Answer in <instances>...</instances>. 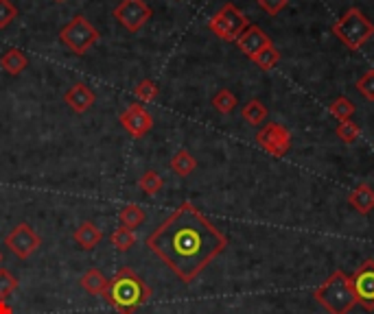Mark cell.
I'll return each mask as SVG.
<instances>
[{"label":"cell","instance_id":"19","mask_svg":"<svg viewBox=\"0 0 374 314\" xmlns=\"http://www.w3.org/2000/svg\"><path fill=\"white\" fill-rule=\"evenodd\" d=\"M118 221H120L123 227L136 229V227H140V225L147 221V212H144V209H142L140 205H136V203L123 205V209L118 212Z\"/></svg>","mask_w":374,"mask_h":314},{"label":"cell","instance_id":"7","mask_svg":"<svg viewBox=\"0 0 374 314\" xmlns=\"http://www.w3.org/2000/svg\"><path fill=\"white\" fill-rule=\"evenodd\" d=\"M154 11L144 0H120V3L114 7V18L116 22L128 29L130 33H138L142 26L152 20Z\"/></svg>","mask_w":374,"mask_h":314},{"label":"cell","instance_id":"32","mask_svg":"<svg viewBox=\"0 0 374 314\" xmlns=\"http://www.w3.org/2000/svg\"><path fill=\"white\" fill-rule=\"evenodd\" d=\"M0 314H13V310L7 301H0Z\"/></svg>","mask_w":374,"mask_h":314},{"label":"cell","instance_id":"12","mask_svg":"<svg viewBox=\"0 0 374 314\" xmlns=\"http://www.w3.org/2000/svg\"><path fill=\"white\" fill-rule=\"evenodd\" d=\"M269 44H271V37L261 29V26H256V24H249L247 29L239 35V40H237L239 50L243 52L245 57H249V59H252L256 52H261Z\"/></svg>","mask_w":374,"mask_h":314},{"label":"cell","instance_id":"18","mask_svg":"<svg viewBox=\"0 0 374 314\" xmlns=\"http://www.w3.org/2000/svg\"><path fill=\"white\" fill-rule=\"evenodd\" d=\"M171 170L176 173V175H180V177H188L195 168H197V160L193 157V153L191 151H186V149H180L176 155L171 157Z\"/></svg>","mask_w":374,"mask_h":314},{"label":"cell","instance_id":"31","mask_svg":"<svg viewBox=\"0 0 374 314\" xmlns=\"http://www.w3.org/2000/svg\"><path fill=\"white\" fill-rule=\"evenodd\" d=\"M287 5H289V0H259V7L269 16H278Z\"/></svg>","mask_w":374,"mask_h":314},{"label":"cell","instance_id":"6","mask_svg":"<svg viewBox=\"0 0 374 314\" xmlns=\"http://www.w3.org/2000/svg\"><path fill=\"white\" fill-rule=\"evenodd\" d=\"M247 26H249V20L232 3L223 5L208 22V29L223 42H237L239 35L247 29Z\"/></svg>","mask_w":374,"mask_h":314},{"label":"cell","instance_id":"15","mask_svg":"<svg viewBox=\"0 0 374 314\" xmlns=\"http://www.w3.org/2000/svg\"><path fill=\"white\" fill-rule=\"evenodd\" d=\"M72 238H74V243H77L81 249L90 251V249H94L98 243H101L103 233H101V229H98L94 223H81L77 229H74Z\"/></svg>","mask_w":374,"mask_h":314},{"label":"cell","instance_id":"4","mask_svg":"<svg viewBox=\"0 0 374 314\" xmlns=\"http://www.w3.org/2000/svg\"><path fill=\"white\" fill-rule=\"evenodd\" d=\"M333 35L346 48L359 50L374 37V24L357 7H351L333 24Z\"/></svg>","mask_w":374,"mask_h":314},{"label":"cell","instance_id":"16","mask_svg":"<svg viewBox=\"0 0 374 314\" xmlns=\"http://www.w3.org/2000/svg\"><path fill=\"white\" fill-rule=\"evenodd\" d=\"M108 277L98 271V269H90L81 275V288L90 295H96V297H103L106 295V288H108Z\"/></svg>","mask_w":374,"mask_h":314},{"label":"cell","instance_id":"9","mask_svg":"<svg viewBox=\"0 0 374 314\" xmlns=\"http://www.w3.org/2000/svg\"><path fill=\"white\" fill-rule=\"evenodd\" d=\"M256 142L269 155L285 157V153L291 149V134L278 122H267L256 134Z\"/></svg>","mask_w":374,"mask_h":314},{"label":"cell","instance_id":"30","mask_svg":"<svg viewBox=\"0 0 374 314\" xmlns=\"http://www.w3.org/2000/svg\"><path fill=\"white\" fill-rule=\"evenodd\" d=\"M357 90L368 98L374 100V70H368L359 81H357Z\"/></svg>","mask_w":374,"mask_h":314},{"label":"cell","instance_id":"3","mask_svg":"<svg viewBox=\"0 0 374 314\" xmlns=\"http://www.w3.org/2000/svg\"><path fill=\"white\" fill-rule=\"evenodd\" d=\"M313 297L329 314H351V310L357 306L353 279L344 271H333L315 288Z\"/></svg>","mask_w":374,"mask_h":314},{"label":"cell","instance_id":"13","mask_svg":"<svg viewBox=\"0 0 374 314\" xmlns=\"http://www.w3.org/2000/svg\"><path fill=\"white\" fill-rule=\"evenodd\" d=\"M94 100H96V94L86 83H74L64 94V103L74 114H86L94 105Z\"/></svg>","mask_w":374,"mask_h":314},{"label":"cell","instance_id":"2","mask_svg":"<svg viewBox=\"0 0 374 314\" xmlns=\"http://www.w3.org/2000/svg\"><path fill=\"white\" fill-rule=\"evenodd\" d=\"M152 297V288L144 279L130 267H123L116 275L108 281L103 299L118 312V314H134L140 306H144Z\"/></svg>","mask_w":374,"mask_h":314},{"label":"cell","instance_id":"27","mask_svg":"<svg viewBox=\"0 0 374 314\" xmlns=\"http://www.w3.org/2000/svg\"><path fill=\"white\" fill-rule=\"evenodd\" d=\"M335 134H337V138H339L344 144H353V142L359 140L361 129H359V124H355V122H351V120H344V122L337 124Z\"/></svg>","mask_w":374,"mask_h":314},{"label":"cell","instance_id":"25","mask_svg":"<svg viewBox=\"0 0 374 314\" xmlns=\"http://www.w3.org/2000/svg\"><path fill=\"white\" fill-rule=\"evenodd\" d=\"M212 107H215L219 114L228 116V114H232L234 107H237V96H234L230 90H219V92L212 96Z\"/></svg>","mask_w":374,"mask_h":314},{"label":"cell","instance_id":"34","mask_svg":"<svg viewBox=\"0 0 374 314\" xmlns=\"http://www.w3.org/2000/svg\"><path fill=\"white\" fill-rule=\"evenodd\" d=\"M55 3H66V0H55Z\"/></svg>","mask_w":374,"mask_h":314},{"label":"cell","instance_id":"8","mask_svg":"<svg viewBox=\"0 0 374 314\" xmlns=\"http://www.w3.org/2000/svg\"><path fill=\"white\" fill-rule=\"evenodd\" d=\"M5 245H7V249H9L16 257L27 260V257H31V255L40 249L42 238H40V236H38L27 223H20L18 227H13V229L7 233Z\"/></svg>","mask_w":374,"mask_h":314},{"label":"cell","instance_id":"5","mask_svg":"<svg viewBox=\"0 0 374 314\" xmlns=\"http://www.w3.org/2000/svg\"><path fill=\"white\" fill-rule=\"evenodd\" d=\"M98 37H101V33L94 29V24L86 16H74L60 31L62 44L77 57L86 55V52L98 42Z\"/></svg>","mask_w":374,"mask_h":314},{"label":"cell","instance_id":"17","mask_svg":"<svg viewBox=\"0 0 374 314\" xmlns=\"http://www.w3.org/2000/svg\"><path fill=\"white\" fill-rule=\"evenodd\" d=\"M27 66H29L27 55H24V52L18 50V48H9L5 55L0 57V68H3L7 74H13V76L27 70Z\"/></svg>","mask_w":374,"mask_h":314},{"label":"cell","instance_id":"1","mask_svg":"<svg viewBox=\"0 0 374 314\" xmlns=\"http://www.w3.org/2000/svg\"><path fill=\"white\" fill-rule=\"evenodd\" d=\"M228 247V238L199 209L184 201L160 227L147 236V249L176 273L184 284H193L210 262Z\"/></svg>","mask_w":374,"mask_h":314},{"label":"cell","instance_id":"11","mask_svg":"<svg viewBox=\"0 0 374 314\" xmlns=\"http://www.w3.org/2000/svg\"><path fill=\"white\" fill-rule=\"evenodd\" d=\"M118 120L125 127V131H128V134L134 136V138H142V136H147L149 131L154 129V116L149 114L142 105H136V103L130 105V107L120 114Z\"/></svg>","mask_w":374,"mask_h":314},{"label":"cell","instance_id":"20","mask_svg":"<svg viewBox=\"0 0 374 314\" xmlns=\"http://www.w3.org/2000/svg\"><path fill=\"white\" fill-rule=\"evenodd\" d=\"M241 116H243V120H245L247 124L256 127V124H261V122L267 118V107H265V105H263L259 98H252V100H247V103L243 105Z\"/></svg>","mask_w":374,"mask_h":314},{"label":"cell","instance_id":"14","mask_svg":"<svg viewBox=\"0 0 374 314\" xmlns=\"http://www.w3.org/2000/svg\"><path fill=\"white\" fill-rule=\"evenodd\" d=\"M348 203H351V207L357 214L368 216L374 209V188L368 186V183H359V186L348 194Z\"/></svg>","mask_w":374,"mask_h":314},{"label":"cell","instance_id":"23","mask_svg":"<svg viewBox=\"0 0 374 314\" xmlns=\"http://www.w3.org/2000/svg\"><path fill=\"white\" fill-rule=\"evenodd\" d=\"M138 186H140V190H142L144 194L154 197V194L162 192V188H164V179H162L156 170H147V173L140 177Z\"/></svg>","mask_w":374,"mask_h":314},{"label":"cell","instance_id":"10","mask_svg":"<svg viewBox=\"0 0 374 314\" xmlns=\"http://www.w3.org/2000/svg\"><path fill=\"white\" fill-rule=\"evenodd\" d=\"M351 279L357 295V303L372 312L374 310V260H366Z\"/></svg>","mask_w":374,"mask_h":314},{"label":"cell","instance_id":"28","mask_svg":"<svg viewBox=\"0 0 374 314\" xmlns=\"http://www.w3.org/2000/svg\"><path fill=\"white\" fill-rule=\"evenodd\" d=\"M16 291H18V277L9 269H0V301H7V297Z\"/></svg>","mask_w":374,"mask_h":314},{"label":"cell","instance_id":"24","mask_svg":"<svg viewBox=\"0 0 374 314\" xmlns=\"http://www.w3.org/2000/svg\"><path fill=\"white\" fill-rule=\"evenodd\" d=\"M353 114H355V103L348 98V96H337V98L331 103V116L337 118L339 122L351 120Z\"/></svg>","mask_w":374,"mask_h":314},{"label":"cell","instance_id":"22","mask_svg":"<svg viewBox=\"0 0 374 314\" xmlns=\"http://www.w3.org/2000/svg\"><path fill=\"white\" fill-rule=\"evenodd\" d=\"M252 62H254L261 70L269 72V70H273V68L278 66V62H280V50L273 46V44H269V46H265L261 52H256V55L252 57Z\"/></svg>","mask_w":374,"mask_h":314},{"label":"cell","instance_id":"26","mask_svg":"<svg viewBox=\"0 0 374 314\" xmlns=\"http://www.w3.org/2000/svg\"><path fill=\"white\" fill-rule=\"evenodd\" d=\"M134 94L142 103H154L160 94V88H158L156 81H152V78H142V81L134 88Z\"/></svg>","mask_w":374,"mask_h":314},{"label":"cell","instance_id":"29","mask_svg":"<svg viewBox=\"0 0 374 314\" xmlns=\"http://www.w3.org/2000/svg\"><path fill=\"white\" fill-rule=\"evenodd\" d=\"M16 18H18V9L13 7L11 0H0V29H7Z\"/></svg>","mask_w":374,"mask_h":314},{"label":"cell","instance_id":"21","mask_svg":"<svg viewBox=\"0 0 374 314\" xmlns=\"http://www.w3.org/2000/svg\"><path fill=\"white\" fill-rule=\"evenodd\" d=\"M110 240H112V245L116 247V251L128 253V251H132L134 245H136V233H134V229H128V227L120 225L118 229L112 231Z\"/></svg>","mask_w":374,"mask_h":314},{"label":"cell","instance_id":"33","mask_svg":"<svg viewBox=\"0 0 374 314\" xmlns=\"http://www.w3.org/2000/svg\"><path fill=\"white\" fill-rule=\"evenodd\" d=\"M0 264H3V253H0Z\"/></svg>","mask_w":374,"mask_h":314}]
</instances>
